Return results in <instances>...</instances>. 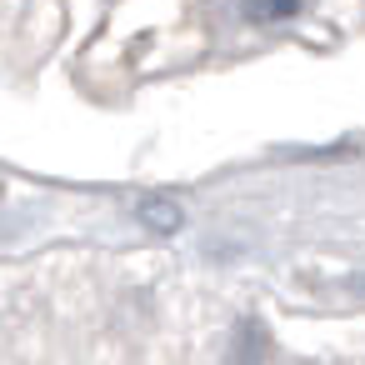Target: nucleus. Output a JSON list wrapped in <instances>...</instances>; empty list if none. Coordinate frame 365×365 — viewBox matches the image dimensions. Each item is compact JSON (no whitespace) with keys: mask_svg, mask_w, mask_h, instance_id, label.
<instances>
[{"mask_svg":"<svg viewBox=\"0 0 365 365\" xmlns=\"http://www.w3.org/2000/svg\"><path fill=\"white\" fill-rule=\"evenodd\" d=\"M245 16L250 21H290V16H300V0H245Z\"/></svg>","mask_w":365,"mask_h":365,"instance_id":"f257e3e1","label":"nucleus"}]
</instances>
